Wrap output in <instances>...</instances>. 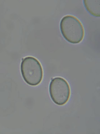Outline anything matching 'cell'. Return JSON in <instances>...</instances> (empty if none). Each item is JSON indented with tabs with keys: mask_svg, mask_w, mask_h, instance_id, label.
<instances>
[{
	"mask_svg": "<svg viewBox=\"0 0 100 134\" xmlns=\"http://www.w3.org/2000/svg\"><path fill=\"white\" fill-rule=\"evenodd\" d=\"M84 4L86 10L90 15L97 18L100 17V0H84Z\"/></svg>",
	"mask_w": 100,
	"mask_h": 134,
	"instance_id": "obj_4",
	"label": "cell"
},
{
	"mask_svg": "<svg viewBox=\"0 0 100 134\" xmlns=\"http://www.w3.org/2000/svg\"><path fill=\"white\" fill-rule=\"evenodd\" d=\"M60 28L63 37L69 43L78 44L83 40L85 31L82 23L73 15H65L61 20Z\"/></svg>",
	"mask_w": 100,
	"mask_h": 134,
	"instance_id": "obj_1",
	"label": "cell"
},
{
	"mask_svg": "<svg viewBox=\"0 0 100 134\" xmlns=\"http://www.w3.org/2000/svg\"><path fill=\"white\" fill-rule=\"evenodd\" d=\"M21 71L23 79L29 85L36 86L42 82L43 77L42 67L35 57H27L23 59Z\"/></svg>",
	"mask_w": 100,
	"mask_h": 134,
	"instance_id": "obj_2",
	"label": "cell"
},
{
	"mask_svg": "<svg viewBox=\"0 0 100 134\" xmlns=\"http://www.w3.org/2000/svg\"><path fill=\"white\" fill-rule=\"evenodd\" d=\"M49 93L53 102L58 105H63L68 102L70 96V85L62 77L52 79L49 85Z\"/></svg>",
	"mask_w": 100,
	"mask_h": 134,
	"instance_id": "obj_3",
	"label": "cell"
}]
</instances>
